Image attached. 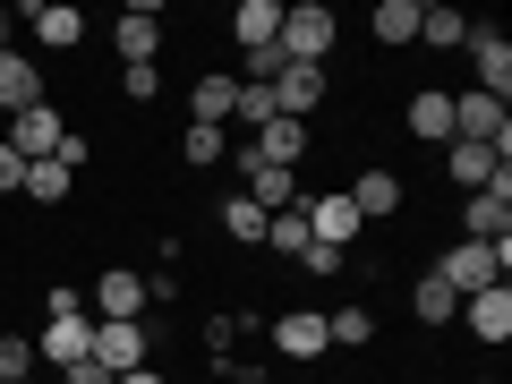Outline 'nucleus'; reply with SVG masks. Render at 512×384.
Here are the masks:
<instances>
[{"instance_id": "obj_13", "label": "nucleus", "mask_w": 512, "mask_h": 384, "mask_svg": "<svg viewBox=\"0 0 512 384\" xmlns=\"http://www.w3.org/2000/svg\"><path fill=\"white\" fill-rule=\"evenodd\" d=\"M26 26H35L43 52H77V43H86V9H69V0H35Z\"/></svg>"}, {"instance_id": "obj_1", "label": "nucleus", "mask_w": 512, "mask_h": 384, "mask_svg": "<svg viewBox=\"0 0 512 384\" xmlns=\"http://www.w3.org/2000/svg\"><path fill=\"white\" fill-rule=\"evenodd\" d=\"M333 35H342V18H333L325 0H291V9H282V35H274V52H282V60H299V69H325Z\"/></svg>"}, {"instance_id": "obj_40", "label": "nucleus", "mask_w": 512, "mask_h": 384, "mask_svg": "<svg viewBox=\"0 0 512 384\" xmlns=\"http://www.w3.org/2000/svg\"><path fill=\"white\" fill-rule=\"evenodd\" d=\"M0 52H18V18L9 9H0Z\"/></svg>"}, {"instance_id": "obj_12", "label": "nucleus", "mask_w": 512, "mask_h": 384, "mask_svg": "<svg viewBox=\"0 0 512 384\" xmlns=\"http://www.w3.org/2000/svg\"><path fill=\"white\" fill-rule=\"evenodd\" d=\"M325 94H333L325 69H299V60H282V77H274V120H308Z\"/></svg>"}, {"instance_id": "obj_31", "label": "nucleus", "mask_w": 512, "mask_h": 384, "mask_svg": "<svg viewBox=\"0 0 512 384\" xmlns=\"http://www.w3.org/2000/svg\"><path fill=\"white\" fill-rule=\"evenodd\" d=\"M231 120H239V128H248V137H256V128L274 120V86H239V103H231Z\"/></svg>"}, {"instance_id": "obj_28", "label": "nucleus", "mask_w": 512, "mask_h": 384, "mask_svg": "<svg viewBox=\"0 0 512 384\" xmlns=\"http://www.w3.org/2000/svg\"><path fill=\"white\" fill-rule=\"evenodd\" d=\"M180 163H197V171L231 163V137H222V128H197V120H188V137H180Z\"/></svg>"}, {"instance_id": "obj_17", "label": "nucleus", "mask_w": 512, "mask_h": 384, "mask_svg": "<svg viewBox=\"0 0 512 384\" xmlns=\"http://www.w3.org/2000/svg\"><path fill=\"white\" fill-rule=\"evenodd\" d=\"M274 350L282 359H325V308H291V316H274Z\"/></svg>"}, {"instance_id": "obj_4", "label": "nucleus", "mask_w": 512, "mask_h": 384, "mask_svg": "<svg viewBox=\"0 0 512 384\" xmlns=\"http://www.w3.org/2000/svg\"><path fill=\"white\" fill-rule=\"evenodd\" d=\"M60 137H69V120H60L52 103H35V111H18V120L0 128V146L18 154V163H52V146H60Z\"/></svg>"}, {"instance_id": "obj_11", "label": "nucleus", "mask_w": 512, "mask_h": 384, "mask_svg": "<svg viewBox=\"0 0 512 384\" xmlns=\"http://www.w3.org/2000/svg\"><path fill=\"white\" fill-rule=\"evenodd\" d=\"M94 359H103L111 376H128V367H154V333H146V325H94Z\"/></svg>"}, {"instance_id": "obj_25", "label": "nucleus", "mask_w": 512, "mask_h": 384, "mask_svg": "<svg viewBox=\"0 0 512 384\" xmlns=\"http://www.w3.org/2000/svg\"><path fill=\"white\" fill-rule=\"evenodd\" d=\"M376 43H393V52H402V43H419V0H376Z\"/></svg>"}, {"instance_id": "obj_6", "label": "nucleus", "mask_w": 512, "mask_h": 384, "mask_svg": "<svg viewBox=\"0 0 512 384\" xmlns=\"http://www.w3.org/2000/svg\"><path fill=\"white\" fill-rule=\"evenodd\" d=\"M461 52H470V69H478V94L504 103V94H512V43H504V26H470Z\"/></svg>"}, {"instance_id": "obj_7", "label": "nucleus", "mask_w": 512, "mask_h": 384, "mask_svg": "<svg viewBox=\"0 0 512 384\" xmlns=\"http://www.w3.org/2000/svg\"><path fill=\"white\" fill-rule=\"evenodd\" d=\"M299 205H308V231L316 239H325V248H359V214H350V197H342V188H316V197H299Z\"/></svg>"}, {"instance_id": "obj_10", "label": "nucleus", "mask_w": 512, "mask_h": 384, "mask_svg": "<svg viewBox=\"0 0 512 384\" xmlns=\"http://www.w3.org/2000/svg\"><path fill=\"white\" fill-rule=\"evenodd\" d=\"M248 163H274V171H299L308 163V120H265L248 137Z\"/></svg>"}, {"instance_id": "obj_20", "label": "nucleus", "mask_w": 512, "mask_h": 384, "mask_svg": "<svg viewBox=\"0 0 512 384\" xmlns=\"http://www.w3.org/2000/svg\"><path fill=\"white\" fill-rule=\"evenodd\" d=\"M410 137L453 146V94H444V86H419V94H410Z\"/></svg>"}, {"instance_id": "obj_22", "label": "nucleus", "mask_w": 512, "mask_h": 384, "mask_svg": "<svg viewBox=\"0 0 512 384\" xmlns=\"http://www.w3.org/2000/svg\"><path fill=\"white\" fill-rule=\"evenodd\" d=\"M419 43L427 52H461V43H470V18L444 9V0H419Z\"/></svg>"}, {"instance_id": "obj_38", "label": "nucleus", "mask_w": 512, "mask_h": 384, "mask_svg": "<svg viewBox=\"0 0 512 384\" xmlns=\"http://www.w3.org/2000/svg\"><path fill=\"white\" fill-rule=\"evenodd\" d=\"M18 188H26V163H18L9 146H0V197H18Z\"/></svg>"}, {"instance_id": "obj_29", "label": "nucleus", "mask_w": 512, "mask_h": 384, "mask_svg": "<svg viewBox=\"0 0 512 384\" xmlns=\"http://www.w3.org/2000/svg\"><path fill=\"white\" fill-rule=\"evenodd\" d=\"M222 239H239V248H256V239H265V214H256L248 197H222Z\"/></svg>"}, {"instance_id": "obj_8", "label": "nucleus", "mask_w": 512, "mask_h": 384, "mask_svg": "<svg viewBox=\"0 0 512 384\" xmlns=\"http://www.w3.org/2000/svg\"><path fill=\"white\" fill-rule=\"evenodd\" d=\"M111 43H120V60H128V69H163V18H154V9H120Z\"/></svg>"}, {"instance_id": "obj_16", "label": "nucleus", "mask_w": 512, "mask_h": 384, "mask_svg": "<svg viewBox=\"0 0 512 384\" xmlns=\"http://www.w3.org/2000/svg\"><path fill=\"white\" fill-rule=\"evenodd\" d=\"M461 231H470L478 248H512V197H487V188H470V205H461Z\"/></svg>"}, {"instance_id": "obj_23", "label": "nucleus", "mask_w": 512, "mask_h": 384, "mask_svg": "<svg viewBox=\"0 0 512 384\" xmlns=\"http://www.w3.org/2000/svg\"><path fill=\"white\" fill-rule=\"evenodd\" d=\"M410 316H419V325H453L461 316V291L444 274H419V291H410Z\"/></svg>"}, {"instance_id": "obj_35", "label": "nucleus", "mask_w": 512, "mask_h": 384, "mask_svg": "<svg viewBox=\"0 0 512 384\" xmlns=\"http://www.w3.org/2000/svg\"><path fill=\"white\" fill-rule=\"evenodd\" d=\"M120 94L128 103H163V69H120Z\"/></svg>"}, {"instance_id": "obj_21", "label": "nucleus", "mask_w": 512, "mask_h": 384, "mask_svg": "<svg viewBox=\"0 0 512 384\" xmlns=\"http://www.w3.org/2000/svg\"><path fill=\"white\" fill-rule=\"evenodd\" d=\"M231 35H239V52H265V43L282 35V0H239V9H231Z\"/></svg>"}, {"instance_id": "obj_37", "label": "nucleus", "mask_w": 512, "mask_h": 384, "mask_svg": "<svg viewBox=\"0 0 512 384\" xmlns=\"http://www.w3.org/2000/svg\"><path fill=\"white\" fill-rule=\"evenodd\" d=\"M60 384H111V367L103 359H77V367H60Z\"/></svg>"}, {"instance_id": "obj_36", "label": "nucleus", "mask_w": 512, "mask_h": 384, "mask_svg": "<svg viewBox=\"0 0 512 384\" xmlns=\"http://www.w3.org/2000/svg\"><path fill=\"white\" fill-rule=\"evenodd\" d=\"M43 316H94V308H86V291H69V282H60V291H43Z\"/></svg>"}, {"instance_id": "obj_3", "label": "nucleus", "mask_w": 512, "mask_h": 384, "mask_svg": "<svg viewBox=\"0 0 512 384\" xmlns=\"http://www.w3.org/2000/svg\"><path fill=\"white\" fill-rule=\"evenodd\" d=\"M26 342H35V367H77L94 359V316H43V333Z\"/></svg>"}, {"instance_id": "obj_15", "label": "nucleus", "mask_w": 512, "mask_h": 384, "mask_svg": "<svg viewBox=\"0 0 512 384\" xmlns=\"http://www.w3.org/2000/svg\"><path fill=\"white\" fill-rule=\"evenodd\" d=\"M342 197H350V214H359V222H384V214H402V180H393L384 163H367L359 180L342 188Z\"/></svg>"}, {"instance_id": "obj_39", "label": "nucleus", "mask_w": 512, "mask_h": 384, "mask_svg": "<svg viewBox=\"0 0 512 384\" xmlns=\"http://www.w3.org/2000/svg\"><path fill=\"white\" fill-rule=\"evenodd\" d=\"M111 384H163V367H128V376H111Z\"/></svg>"}, {"instance_id": "obj_19", "label": "nucleus", "mask_w": 512, "mask_h": 384, "mask_svg": "<svg viewBox=\"0 0 512 384\" xmlns=\"http://www.w3.org/2000/svg\"><path fill=\"white\" fill-rule=\"evenodd\" d=\"M231 103H239V77H197V86H188V120L197 128H231Z\"/></svg>"}, {"instance_id": "obj_2", "label": "nucleus", "mask_w": 512, "mask_h": 384, "mask_svg": "<svg viewBox=\"0 0 512 384\" xmlns=\"http://www.w3.org/2000/svg\"><path fill=\"white\" fill-rule=\"evenodd\" d=\"M86 308H94V325H146V308H154V299H146V274L111 265V274L94 282V299H86Z\"/></svg>"}, {"instance_id": "obj_34", "label": "nucleus", "mask_w": 512, "mask_h": 384, "mask_svg": "<svg viewBox=\"0 0 512 384\" xmlns=\"http://www.w3.org/2000/svg\"><path fill=\"white\" fill-rule=\"evenodd\" d=\"M239 69H248L239 86H274V77H282V52H274V43H265V52H239Z\"/></svg>"}, {"instance_id": "obj_18", "label": "nucleus", "mask_w": 512, "mask_h": 384, "mask_svg": "<svg viewBox=\"0 0 512 384\" xmlns=\"http://www.w3.org/2000/svg\"><path fill=\"white\" fill-rule=\"evenodd\" d=\"M461 325H470L478 342H504V333H512V291H504V282H495V291H470V299H461Z\"/></svg>"}, {"instance_id": "obj_30", "label": "nucleus", "mask_w": 512, "mask_h": 384, "mask_svg": "<svg viewBox=\"0 0 512 384\" xmlns=\"http://www.w3.org/2000/svg\"><path fill=\"white\" fill-rule=\"evenodd\" d=\"M69 171H60V163H26V197H35V205H60V197H69Z\"/></svg>"}, {"instance_id": "obj_24", "label": "nucleus", "mask_w": 512, "mask_h": 384, "mask_svg": "<svg viewBox=\"0 0 512 384\" xmlns=\"http://www.w3.org/2000/svg\"><path fill=\"white\" fill-rule=\"evenodd\" d=\"M444 163H453L461 188H487L495 171H504V154H495V146H461V137H453V146H444Z\"/></svg>"}, {"instance_id": "obj_41", "label": "nucleus", "mask_w": 512, "mask_h": 384, "mask_svg": "<svg viewBox=\"0 0 512 384\" xmlns=\"http://www.w3.org/2000/svg\"><path fill=\"white\" fill-rule=\"evenodd\" d=\"M18 384H43V376H18Z\"/></svg>"}, {"instance_id": "obj_32", "label": "nucleus", "mask_w": 512, "mask_h": 384, "mask_svg": "<svg viewBox=\"0 0 512 384\" xmlns=\"http://www.w3.org/2000/svg\"><path fill=\"white\" fill-rule=\"evenodd\" d=\"M18 376H35V342L26 333H0V384H18Z\"/></svg>"}, {"instance_id": "obj_9", "label": "nucleus", "mask_w": 512, "mask_h": 384, "mask_svg": "<svg viewBox=\"0 0 512 384\" xmlns=\"http://www.w3.org/2000/svg\"><path fill=\"white\" fill-rule=\"evenodd\" d=\"M52 103V86H43V69L26 52H0V120H18V111Z\"/></svg>"}, {"instance_id": "obj_33", "label": "nucleus", "mask_w": 512, "mask_h": 384, "mask_svg": "<svg viewBox=\"0 0 512 384\" xmlns=\"http://www.w3.org/2000/svg\"><path fill=\"white\" fill-rule=\"evenodd\" d=\"M342 265H350V256H342V248H325V239H308V248H299V274H308V282H333Z\"/></svg>"}, {"instance_id": "obj_26", "label": "nucleus", "mask_w": 512, "mask_h": 384, "mask_svg": "<svg viewBox=\"0 0 512 384\" xmlns=\"http://www.w3.org/2000/svg\"><path fill=\"white\" fill-rule=\"evenodd\" d=\"M308 205H282V214H265V248H282V256H291V265H299V248H308Z\"/></svg>"}, {"instance_id": "obj_27", "label": "nucleus", "mask_w": 512, "mask_h": 384, "mask_svg": "<svg viewBox=\"0 0 512 384\" xmlns=\"http://www.w3.org/2000/svg\"><path fill=\"white\" fill-rule=\"evenodd\" d=\"M325 342H342V350H367V342H376V316H367L359 299H350V308H333V316H325Z\"/></svg>"}, {"instance_id": "obj_42", "label": "nucleus", "mask_w": 512, "mask_h": 384, "mask_svg": "<svg viewBox=\"0 0 512 384\" xmlns=\"http://www.w3.org/2000/svg\"><path fill=\"white\" fill-rule=\"evenodd\" d=\"M478 384H495V376H478Z\"/></svg>"}, {"instance_id": "obj_5", "label": "nucleus", "mask_w": 512, "mask_h": 384, "mask_svg": "<svg viewBox=\"0 0 512 384\" xmlns=\"http://www.w3.org/2000/svg\"><path fill=\"white\" fill-rule=\"evenodd\" d=\"M504 265H512V248H478V239H461V248H453V256H444L436 274H444V282H453V291H461V299H470V291H495V282H504Z\"/></svg>"}, {"instance_id": "obj_14", "label": "nucleus", "mask_w": 512, "mask_h": 384, "mask_svg": "<svg viewBox=\"0 0 512 384\" xmlns=\"http://www.w3.org/2000/svg\"><path fill=\"white\" fill-rule=\"evenodd\" d=\"M239 197L256 205V214H282V205H299V171H274V163H248V154H239Z\"/></svg>"}]
</instances>
